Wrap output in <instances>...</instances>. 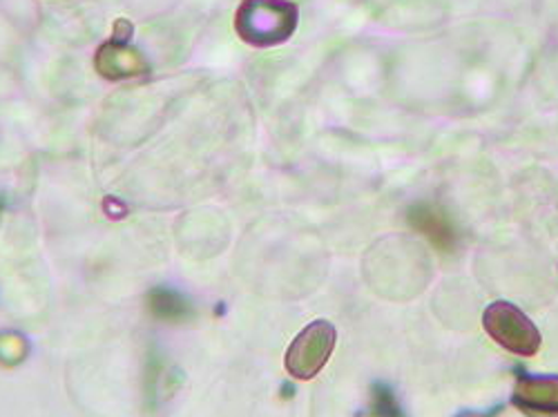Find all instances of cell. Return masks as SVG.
<instances>
[{
  "instance_id": "5b68a950",
  "label": "cell",
  "mask_w": 558,
  "mask_h": 417,
  "mask_svg": "<svg viewBox=\"0 0 558 417\" xmlns=\"http://www.w3.org/2000/svg\"><path fill=\"white\" fill-rule=\"evenodd\" d=\"M511 404L530 417H558V376L519 373Z\"/></svg>"
},
{
  "instance_id": "30bf717a",
  "label": "cell",
  "mask_w": 558,
  "mask_h": 417,
  "mask_svg": "<svg viewBox=\"0 0 558 417\" xmlns=\"http://www.w3.org/2000/svg\"><path fill=\"white\" fill-rule=\"evenodd\" d=\"M502 408H505L502 404H496V406L489 408V410H462V413H458L456 417H498Z\"/></svg>"
},
{
  "instance_id": "9c48e42d",
  "label": "cell",
  "mask_w": 558,
  "mask_h": 417,
  "mask_svg": "<svg viewBox=\"0 0 558 417\" xmlns=\"http://www.w3.org/2000/svg\"><path fill=\"white\" fill-rule=\"evenodd\" d=\"M132 32H134L132 23H130V21H125V19H119V21L114 23V34H112V40L130 42V38H132Z\"/></svg>"
},
{
  "instance_id": "52a82bcc",
  "label": "cell",
  "mask_w": 558,
  "mask_h": 417,
  "mask_svg": "<svg viewBox=\"0 0 558 417\" xmlns=\"http://www.w3.org/2000/svg\"><path fill=\"white\" fill-rule=\"evenodd\" d=\"M148 308L163 321H183L193 315L191 302L172 289H153L148 293Z\"/></svg>"
},
{
  "instance_id": "277c9868",
  "label": "cell",
  "mask_w": 558,
  "mask_h": 417,
  "mask_svg": "<svg viewBox=\"0 0 558 417\" xmlns=\"http://www.w3.org/2000/svg\"><path fill=\"white\" fill-rule=\"evenodd\" d=\"M407 223L413 230H417L421 235H425L438 253L449 255L458 248V242H460L458 228L451 221L449 212L436 204H429V201L413 204L407 210Z\"/></svg>"
},
{
  "instance_id": "6da1fadb",
  "label": "cell",
  "mask_w": 558,
  "mask_h": 417,
  "mask_svg": "<svg viewBox=\"0 0 558 417\" xmlns=\"http://www.w3.org/2000/svg\"><path fill=\"white\" fill-rule=\"evenodd\" d=\"M300 23L291 0H242L235 14L238 36L255 50H270L287 42Z\"/></svg>"
},
{
  "instance_id": "ba28073f",
  "label": "cell",
  "mask_w": 558,
  "mask_h": 417,
  "mask_svg": "<svg viewBox=\"0 0 558 417\" xmlns=\"http://www.w3.org/2000/svg\"><path fill=\"white\" fill-rule=\"evenodd\" d=\"M366 417H407V415L389 384H374L371 387Z\"/></svg>"
},
{
  "instance_id": "8992f818",
  "label": "cell",
  "mask_w": 558,
  "mask_h": 417,
  "mask_svg": "<svg viewBox=\"0 0 558 417\" xmlns=\"http://www.w3.org/2000/svg\"><path fill=\"white\" fill-rule=\"evenodd\" d=\"M95 68L106 81H125L142 76L148 72V61L146 57L132 48L130 42L121 40H108L95 54Z\"/></svg>"
},
{
  "instance_id": "3957f363",
  "label": "cell",
  "mask_w": 558,
  "mask_h": 417,
  "mask_svg": "<svg viewBox=\"0 0 558 417\" xmlns=\"http://www.w3.org/2000/svg\"><path fill=\"white\" fill-rule=\"evenodd\" d=\"M338 342V331L331 321L315 319L291 342L284 364L289 376L308 382L327 366Z\"/></svg>"
},
{
  "instance_id": "7a4b0ae2",
  "label": "cell",
  "mask_w": 558,
  "mask_h": 417,
  "mask_svg": "<svg viewBox=\"0 0 558 417\" xmlns=\"http://www.w3.org/2000/svg\"><path fill=\"white\" fill-rule=\"evenodd\" d=\"M483 329L500 348L521 357H534L543 344L536 323L509 302H494L485 308Z\"/></svg>"
}]
</instances>
